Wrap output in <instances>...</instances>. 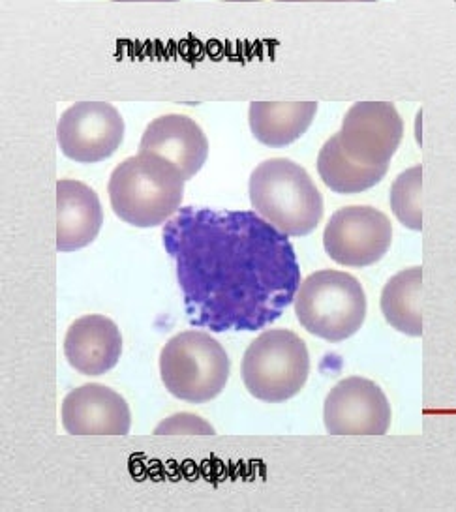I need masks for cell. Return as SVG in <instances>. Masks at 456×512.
<instances>
[{
  "label": "cell",
  "mask_w": 456,
  "mask_h": 512,
  "mask_svg": "<svg viewBox=\"0 0 456 512\" xmlns=\"http://www.w3.org/2000/svg\"><path fill=\"white\" fill-rule=\"evenodd\" d=\"M162 239L194 327L259 331L295 301L301 286L295 248L256 211L184 207L166 222Z\"/></svg>",
  "instance_id": "1"
},
{
  "label": "cell",
  "mask_w": 456,
  "mask_h": 512,
  "mask_svg": "<svg viewBox=\"0 0 456 512\" xmlns=\"http://www.w3.org/2000/svg\"><path fill=\"white\" fill-rule=\"evenodd\" d=\"M186 181L183 169L168 158L139 152L111 173L109 203L128 226H162L181 209Z\"/></svg>",
  "instance_id": "2"
},
{
  "label": "cell",
  "mask_w": 456,
  "mask_h": 512,
  "mask_svg": "<svg viewBox=\"0 0 456 512\" xmlns=\"http://www.w3.org/2000/svg\"><path fill=\"white\" fill-rule=\"evenodd\" d=\"M254 211L288 237L310 235L323 218V196L306 169L288 158L261 162L250 175Z\"/></svg>",
  "instance_id": "3"
},
{
  "label": "cell",
  "mask_w": 456,
  "mask_h": 512,
  "mask_svg": "<svg viewBox=\"0 0 456 512\" xmlns=\"http://www.w3.org/2000/svg\"><path fill=\"white\" fill-rule=\"evenodd\" d=\"M295 316L306 331L321 340L344 342L365 323V289L348 272H314L301 282L295 295Z\"/></svg>",
  "instance_id": "4"
},
{
  "label": "cell",
  "mask_w": 456,
  "mask_h": 512,
  "mask_svg": "<svg viewBox=\"0 0 456 512\" xmlns=\"http://www.w3.org/2000/svg\"><path fill=\"white\" fill-rule=\"evenodd\" d=\"M241 376L246 391L261 402H288L310 376L308 347L288 329L265 331L244 351Z\"/></svg>",
  "instance_id": "5"
},
{
  "label": "cell",
  "mask_w": 456,
  "mask_h": 512,
  "mask_svg": "<svg viewBox=\"0 0 456 512\" xmlns=\"http://www.w3.org/2000/svg\"><path fill=\"white\" fill-rule=\"evenodd\" d=\"M231 364L218 340L203 331L173 336L160 353V376L175 398L205 404L226 389Z\"/></svg>",
  "instance_id": "6"
},
{
  "label": "cell",
  "mask_w": 456,
  "mask_h": 512,
  "mask_svg": "<svg viewBox=\"0 0 456 512\" xmlns=\"http://www.w3.org/2000/svg\"><path fill=\"white\" fill-rule=\"evenodd\" d=\"M393 242L391 220L383 212L353 205L336 211L323 233V248L338 265L363 269L378 263Z\"/></svg>",
  "instance_id": "7"
},
{
  "label": "cell",
  "mask_w": 456,
  "mask_h": 512,
  "mask_svg": "<svg viewBox=\"0 0 456 512\" xmlns=\"http://www.w3.org/2000/svg\"><path fill=\"white\" fill-rule=\"evenodd\" d=\"M404 136V121L391 102H359L351 106L336 134L353 162L389 167Z\"/></svg>",
  "instance_id": "8"
},
{
  "label": "cell",
  "mask_w": 456,
  "mask_h": 512,
  "mask_svg": "<svg viewBox=\"0 0 456 512\" xmlns=\"http://www.w3.org/2000/svg\"><path fill=\"white\" fill-rule=\"evenodd\" d=\"M391 419L385 392L365 377L342 379L323 406V422L331 436H385Z\"/></svg>",
  "instance_id": "9"
},
{
  "label": "cell",
  "mask_w": 456,
  "mask_h": 512,
  "mask_svg": "<svg viewBox=\"0 0 456 512\" xmlns=\"http://www.w3.org/2000/svg\"><path fill=\"white\" fill-rule=\"evenodd\" d=\"M124 121L107 102H77L62 113L57 139L62 154L79 164H98L121 147Z\"/></svg>",
  "instance_id": "10"
},
{
  "label": "cell",
  "mask_w": 456,
  "mask_h": 512,
  "mask_svg": "<svg viewBox=\"0 0 456 512\" xmlns=\"http://www.w3.org/2000/svg\"><path fill=\"white\" fill-rule=\"evenodd\" d=\"M61 419L70 436H126L132 413L119 392L106 385L87 383L66 394Z\"/></svg>",
  "instance_id": "11"
},
{
  "label": "cell",
  "mask_w": 456,
  "mask_h": 512,
  "mask_svg": "<svg viewBox=\"0 0 456 512\" xmlns=\"http://www.w3.org/2000/svg\"><path fill=\"white\" fill-rule=\"evenodd\" d=\"M68 364L83 376H104L117 366L122 355V334L109 317L83 316L76 319L64 338Z\"/></svg>",
  "instance_id": "12"
},
{
  "label": "cell",
  "mask_w": 456,
  "mask_h": 512,
  "mask_svg": "<svg viewBox=\"0 0 456 512\" xmlns=\"http://www.w3.org/2000/svg\"><path fill=\"white\" fill-rule=\"evenodd\" d=\"M139 152H154L183 169L190 181L205 166L209 141L196 121L186 115H164L147 126L139 141Z\"/></svg>",
  "instance_id": "13"
},
{
  "label": "cell",
  "mask_w": 456,
  "mask_h": 512,
  "mask_svg": "<svg viewBox=\"0 0 456 512\" xmlns=\"http://www.w3.org/2000/svg\"><path fill=\"white\" fill-rule=\"evenodd\" d=\"M104 224L98 194L83 182H57V250L76 252L89 246Z\"/></svg>",
  "instance_id": "14"
},
{
  "label": "cell",
  "mask_w": 456,
  "mask_h": 512,
  "mask_svg": "<svg viewBox=\"0 0 456 512\" xmlns=\"http://www.w3.org/2000/svg\"><path fill=\"white\" fill-rule=\"evenodd\" d=\"M318 113V102H252L250 130L259 143L280 149L306 134Z\"/></svg>",
  "instance_id": "15"
},
{
  "label": "cell",
  "mask_w": 456,
  "mask_h": 512,
  "mask_svg": "<svg viewBox=\"0 0 456 512\" xmlns=\"http://www.w3.org/2000/svg\"><path fill=\"white\" fill-rule=\"evenodd\" d=\"M423 267H411L395 274L381 293L385 321L411 338L423 336Z\"/></svg>",
  "instance_id": "16"
},
{
  "label": "cell",
  "mask_w": 456,
  "mask_h": 512,
  "mask_svg": "<svg viewBox=\"0 0 456 512\" xmlns=\"http://www.w3.org/2000/svg\"><path fill=\"white\" fill-rule=\"evenodd\" d=\"M389 167H368L353 162L346 152L342 151L338 137L327 139L318 154V173L327 188L336 194H361L383 181Z\"/></svg>",
  "instance_id": "17"
},
{
  "label": "cell",
  "mask_w": 456,
  "mask_h": 512,
  "mask_svg": "<svg viewBox=\"0 0 456 512\" xmlns=\"http://www.w3.org/2000/svg\"><path fill=\"white\" fill-rule=\"evenodd\" d=\"M391 209L402 226L423 231V167H410L396 177L391 186Z\"/></svg>",
  "instance_id": "18"
},
{
  "label": "cell",
  "mask_w": 456,
  "mask_h": 512,
  "mask_svg": "<svg viewBox=\"0 0 456 512\" xmlns=\"http://www.w3.org/2000/svg\"><path fill=\"white\" fill-rule=\"evenodd\" d=\"M154 436H216V430L194 413H175L154 428Z\"/></svg>",
  "instance_id": "19"
},
{
  "label": "cell",
  "mask_w": 456,
  "mask_h": 512,
  "mask_svg": "<svg viewBox=\"0 0 456 512\" xmlns=\"http://www.w3.org/2000/svg\"><path fill=\"white\" fill-rule=\"evenodd\" d=\"M278 2H316V0H278ZM323 2H336V0H323ZM346 2V0H340ZM357 2H376V0H357Z\"/></svg>",
  "instance_id": "20"
}]
</instances>
